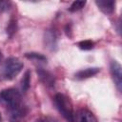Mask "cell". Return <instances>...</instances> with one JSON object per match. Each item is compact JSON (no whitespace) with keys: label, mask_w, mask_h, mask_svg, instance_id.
Segmentation results:
<instances>
[{"label":"cell","mask_w":122,"mask_h":122,"mask_svg":"<svg viewBox=\"0 0 122 122\" xmlns=\"http://www.w3.org/2000/svg\"><path fill=\"white\" fill-rule=\"evenodd\" d=\"M0 103L8 109L9 112L23 107L21 103V94L15 89H5L0 92Z\"/></svg>","instance_id":"obj_1"},{"label":"cell","mask_w":122,"mask_h":122,"mask_svg":"<svg viewBox=\"0 0 122 122\" xmlns=\"http://www.w3.org/2000/svg\"><path fill=\"white\" fill-rule=\"evenodd\" d=\"M53 100L55 107L58 110V112L61 113V115L68 122H74L73 108L70 98L63 93H57L55 94Z\"/></svg>","instance_id":"obj_2"},{"label":"cell","mask_w":122,"mask_h":122,"mask_svg":"<svg viewBox=\"0 0 122 122\" xmlns=\"http://www.w3.org/2000/svg\"><path fill=\"white\" fill-rule=\"evenodd\" d=\"M24 64L23 62L17 57H9L2 69V75L6 80L13 79L23 69Z\"/></svg>","instance_id":"obj_3"},{"label":"cell","mask_w":122,"mask_h":122,"mask_svg":"<svg viewBox=\"0 0 122 122\" xmlns=\"http://www.w3.org/2000/svg\"><path fill=\"white\" fill-rule=\"evenodd\" d=\"M110 69H111V74L112 77V80L119 92L122 90V69L121 65L115 61L112 60L110 63Z\"/></svg>","instance_id":"obj_4"},{"label":"cell","mask_w":122,"mask_h":122,"mask_svg":"<svg viewBox=\"0 0 122 122\" xmlns=\"http://www.w3.org/2000/svg\"><path fill=\"white\" fill-rule=\"evenodd\" d=\"M74 122H98L94 114L87 109H80L74 114Z\"/></svg>","instance_id":"obj_5"},{"label":"cell","mask_w":122,"mask_h":122,"mask_svg":"<svg viewBox=\"0 0 122 122\" xmlns=\"http://www.w3.org/2000/svg\"><path fill=\"white\" fill-rule=\"evenodd\" d=\"M37 74L40 79V81L47 87H53L55 83L54 76L48 71L44 70L43 68H37Z\"/></svg>","instance_id":"obj_6"},{"label":"cell","mask_w":122,"mask_h":122,"mask_svg":"<svg viewBox=\"0 0 122 122\" xmlns=\"http://www.w3.org/2000/svg\"><path fill=\"white\" fill-rule=\"evenodd\" d=\"M96 6L105 14H111L114 10L115 2L113 0H96Z\"/></svg>","instance_id":"obj_7"},{"label":"cell","mask_w":122,"mask_h":122,"mask_svg":"<svg viewBox=\"0 0 122 122\" xmlns=\"http://www.w3.org/2000/svg\"><path fill=\"white\" fill-rule=\"evenodd\" d=\"M100 71V68H87L84 70H81L75 73V78L78 80L87 79L90 77H92L93 75L97 74Z\"/></svg>","instance_id":"obj_8"},{"label":"cell","mask_w":122,"mask_h":122,"mask_svg":"<svg viewBox=\"0 0 122 122\" xmlns=\"http://www.w3.org/2000/svg\"><path fill=\"white\" fill-rule=\"evenodd\" d=\"M56 36L55 33L51 30H47L45 31L44 34V43H45V47L49 48L50 50H54L56 48Z\"/></svg>","instance_id":"obj_9"},{"label":"cell","mask_w":122,"mask_h":122,"mask_svg":"<svg viewBox=\"0 0 122 122\" xmlns=\"http://www.w3.org/2000/svg\"><path fill=\"white\" fill-rule=\"evenodd\" d=\"M26 114H27V109L26 107L23 106L22 108L10 112V122H21V120L26 116Z\"/></svg>","instance_id":"obj_10"},{"label":"cell","mask_w":122,"mask_h":122,"mask_svg":"<svg viewBox=\"0 0 122 122\" xmlns=\"http://www.w3.org/2000/svg\"><path fill=\"white\" fill-rule=\"evenodd\" d=\"M30 72L29 71H27L21 80V89L22 92H26L29 88H30Z\"/></svg>","instance_id":"obj_11"},{"label":"cell","mask_w":122,"mask_h":122,"mask_svg":"<svg viewBox=\"0 0 122 122\" xmlns=\"http://www.w3.org/2000/svg\"><path fill=\"white\" fill-rule=\"evenodd\" d=\"M86 5V1H74L69 8V10L71 12H75L77 10H80L81 9L84 8Z\"/></svg>","instance_id":"obj_12"},{"label":"cell","mask_w":122,"mask_h":122,"mask_svg":"<svg viewBox=\"0 0 122 122\" xmlns=\"http://www.w3.org/2000/svg\"><path fill=\"white\" fill-rule=\"evenodd\" d=\"M26 57L31 60H35V61H46L47 60L46 56L42 55L41 53H37V52H28L26 53Z\"/></svg>","instance_id":"obj_13"},{"label":"cell","mask_w":122,"mask_h":122,"mask_svg":"<svg viewBox=\"0 0 122 122\" xmlns=\"http://www.w3.org/2000/svg\"><path fill=\"white\" fill-rule=\"evenodd\" d=\"M93 42L91 41V40H84V41H80L78 43V47L81 49V50H84V51H89V50H92L93 48Z\"/></svg>","instance_id":"obj_14"},{"label":"cell","mask_w":122,"mask_h":122,"mask_svg":"<svg viewBox=\"0 0 122 122\" xmlns=\"http://www.w3.org/2000/svg\"><path fill=\"white\" fill-rule=\"evenodd\" d=\"M16 31V21L15 20H10L9 26L7 27V33L9 34V36H12Z\"/></svg>","instance_id":"obj_15"},{"label":"cell","mask_w":122,"mask_h":122,"mask_svg":"<svg viewBox=\"0 0 122 122\" xmlns=\"http://www.w3.org/2000/svg\"><path fill=\"white\" fill-rule=\"evenodd\" d=\"M10 5V3L9 1H0V13L7 10L9 9Z\"/></svg>","instance_id":"obj_16"},{"label":"cell","mask_w":122,"mask_h":122,"mask_svg":"<svg viewBox=\"0 0 122 122\" xmlns=\"http://www.w3.org/2000/svg\"><path fill=\"white\" fill-rule=\"evenodd\" d=\"M35 122H54L52 119L49 118V117H42V118H38L35 120Z\"/></svg>","instance_id":"obj_17"},{"label":"cell","mask_w":122,"mask_h":122,"mask_svg":"<svg viewBox=\"0 0 122 122\" xmlns=\"http://www.w3.org/2000/svg\"><path fill=\"white\" fill-rule=\"evenodd\" d=\"M1 59H2V54H1V52H0V61H1Z\"/></svg>","instance_id":"obj_18"},{"label":"cell","mask_w":122,"mask_h":122,"mask_svg":"<svg viewBox=\"0 0 122 122\" xmlns=\"http://www.w3.org/2000/svg\"><path fill=\"white\" fill-rule=\"evenodd\" d=\"M0 122H1V115H0Z\"/></svg>","instance_id":"obj_19"}]
</instances>
